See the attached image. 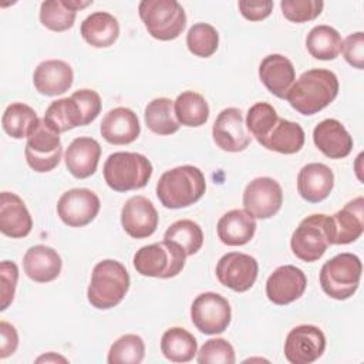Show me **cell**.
<instances>
[{
    "mask_svg": "<svg viewBox=\"0 0 364 364\" xmlns=\"http://www.w3.org/2000/svg\"><path fill=\"white\" fill-rule=\"evenodd\" d=\"M338 94L337 75L324 68L304 71L289 90L286 100L301 115H314L330 105Z\"/></svg>",
    "mask_w": 364,
    "mask_h": 364,
    "instance_id": "6da1fadb",
    "label": "cell"
},
{
    "mask_svg": "<svg viewBox=\"0 0 364 364\" xmlns=\"http://www.w3.org/2000/svg\"><path fill=\"white\" fill-rule=\"evenodd\" d=\"M101 112V98L97 91L82 88L71 97L53 101L44 114L46 124L57 134L91 124Z\"/></svg>",
    "mask_w": 364,
    "mask_h": 364,
    "instance_id": "7a4b0ae2",
    "label": "cell"
},
{
    "mask_svg": "<svg viewBox=\"0 0 364 364\" xmlns=\"http://www.w3.org/2000/svg\"><path fill=\"white\" fill-rule=\"evenodd\" d=\"M206 191L202 171L193 165H182L164 172L156 183V196L168 209H181L198 202Z\"/></svg>",
    "mask_w": 364,
    "mask_h": 364,
    "instance_id": "3957f363",
    "label": "cell"
},
{
    "mask_svg": "<svg viewBox=\"0 0 364 364\" xmlns=\"http://www.w3.org/2000/svg\"><path fill=\"white\" fill-rule=\"evenodd\" d=\"M129 289V274L122 263L112 259L98 262L91 274L87 299L92 307L108 310L119 304Z\"/></svg>",
    "mask_w": 364,
    "mask_h": 364,
    "instance_id": "277c9868",
    "label": "cell"
},
{
    "mask_svg": "<svg viewBox=\"0 0 364 364\" xmlns=\"http://www.w3.org/2000/svg\"><path fill=\"white\" fill-rule=\"evenodd\" d=\"M104 179L115 192L144 188L152 176L151 161L136 152H114L104 164Z\"/></svg>",
    "mask_w": 364,
    "mask_h": 364,
    "instance_id": "5b68a950",
    "label": "cell"
},
{
    "mask_svg": "<svg viewBox=\"0 0 364 364\" xmlns=\"http://www.w3.org/2000/svg\"><path fill=\"white\" fill-rule=\"evenodd\" d=\"M186 260L185 250L175 242L162 240L142 246L134 255L135 270L146 277L171 279L178 276Z\"/></svg>",
    "mask_w": 364,
    "mask_h": 364,
    "instance_id": "8992f818",
    "label": "cell"
},
{
    "mask_svg": "<svg viewBox=\"0 0 364 364\" xmlns=\"http://www.w3.org/2000/svg\"><path fill=\"white\" fill-rule=\"evenodd\" d=\"M363 264L353 253H340L327 260L320 270L323 291L336 300L350 299L358 289Z\"/></svg>",
    "mask_w": 364,
    "mask_h": 364,
    "instance_id": "52a82bcc",
    "label": "cell"
},
{
    "mask_svg": "<svg viewBox=\"0 0 364 364\" xmlns=\"http://www.w3.org/2000/svg\"><path fill=\"white\" fill-rule=\"evenodd\" d=\"M138 11L146 31L161 41L175 40L186 26L185 10L176 0H142Z\"/></svg>",
    "mask_w": 364,
    "mask_h": 364,
    "instance_id": "ba28073f",
    "label": "cell"
},
{
    "mask_svg": "<svg viewBox=\"0 0 364 364\" xmlns=\"http://www.w3.org/2000/svg\"><path fill=\"white\" fill-rule=\"evenodd\" d=\"M331 245L330 216L314 213L304 218L290 239L293 255L307 263L318 260Z\"/></svg>",
    "mask_w": 364,
    "mask_h": 364,
    "instance_id": "9c48e42d",
    "label": "cell"
},
{
    "mask_svg": "<svg viewBox=\"0 0 364 364\" xmlns=\"http://www.w3.org/2000/svg\"><path fill=\"white\" fill-rule=\"evenodd\" d=\"M24 155L33 171L40 173L53 171L63 156L60 134L51 129L44 119H40L27 136Z\"/></svg>",
    "mask_w": 364,
    "mask_h": 364,
    "instance_id": "30bf717a",
    "label": "cell"
},
{
    "mask_svg": "<svg viewBox=\"0 0 364 364\" xmlns=\"http://www.w3.org/2000/svg\"><path fill=\"white\" fill-rule=\"evenodd\" d=\"M232 310L229 301L213 291L200 293L191 306V320L203 334L223 333L230 324Z\"/></svg>",
    "mask_w": 364,
    "mask_h": 364,
    "instance_id": "8fae6325",
    "label": "cell"
},
{
    "mask_svg": "<svg viewBox=\"0 0 364 364\" xmlns=\"http://www.w3.org/2000/svg\"><path fill=\"white\" fill-rule=\"evenodd\" d=\"M283 203V191L277 181L260 176L250 181L243 192L245 210L257 219L274 216Z\"/></svg>",
    "mask_w": 364,
    "mask_h": 364,
    "instance_id": "7c38bea8",
    "label": "cell"
},
{
    "mask_svg": "<svg viewBox=\"0 0 364 364\" xmlns=\"http://www.w3.org/2000/svg\"><path fill=\"white\" fill-rule=\"evenodd\" d=\"M326 350V336L311 324L291 328L284 341V357L291 364H310L318 360Z\"/></svg>",
    "mask_w": 364,
    "mask_h": 364,
    "instance_id": "4fadbf2b",
    "label": "cell"
},
{
    "mask_svg": "<svg viewBox=\"0 0 364 364\" xmlns=\"http://www.w3.org/2000/svg\"><path fill=\"white\" fill-rule=\"evenodd\" d=\"M257 272V260L240 252L223 255L216 264V277L220 284L237 293L247 291L255 284Z\"/></svg>",
    "mask_w": 364,
    "mask_h": 364,
    "instance_id": "5bb4252c",
    "label": "cell"
},
{
    "mask_svg": "<svg viewBox=\"0 0 364 364\" xmlns=\"http://www.w3.org/2000/svg\"><path fill=\"white\" fill-rule=\"evenodd\" d=\"M100 208V198L87 188L65 191L57 202L60 219L71 228H82L91 223L98 215Z\"/></svg>",
    "mask_w": 364,
    "mask_h": 364,
    "instance_id": "9a60e30c",
    "label": "cell"
},
{
    "mask_svg": "<svg viewBox=\"0 0 364 364\" xmlns=\"http://www.w3.org/2000/svg\"><path fill=\"white\" fill-rule=\"evenodd\" d=\"M212 136L218 148L225 152H240L250 144V135L245 129L243 115L239 108L222 109L212 127Z\"/></svg>",
    "mask_w": 364,
    "mask_h": 364,
    "instance_id": "2e32d148",
    "label": "cell"
},
{
    "mask_svg": "<svg viewBox=\"0 0 364 364\" xmlns=\"http://www.w3.org/2000/svg\"><path fill=\"white\" fill-rule=\"evenodd\" d=\"M307 287V277L293 264L277 267L266 282V296L277 306H286L300 299Z\"/></svg>",
    "mask_w": 364,
    "mask_h": 364,
    "instance_id": "e0dca14e",
    "label": "cell"
},
{
    "mask_svg": "<svg viewBox=\"0 0 364 364\" xmlns=\"http://www.w3.org/2000/svg\"><path fill=\"white\" fill-rule=\"evenodd\" d=\"M121 225L131 237L145 239L158 228V212L148 198L135 195L121 209Z\"/></svg>",
    "mask_w": 364,
    "mask_h": 364,
    "instance_id": "ac0fdd59",
    "label": "cell"
},
{
    "mask_svg": "<svg viewBox=\"0 0 364 364\" xmlns=\"http://www.w3.org/2000/svg\"><path fill=\"white\" fill-rule=\"evenodd\" d=\"M331 245H347L357 240L364 230V199L357 196L330 216Z\"/></svg>",
    "mask_w": 364,
    "mask_h": 364,
    "instance_id": "d6986e66",
    "label": "cell"
},
{
    "mask_svg": "<svg viewBox=\"0 0 364 364\" xmlns=\"http://www.w3.org/2000/svg\"><path fill=\"white\" fill-rule=\"evenodd\" d=\"M100 131L107 142L112 145H127L139 136L141 125L132 109L117 107L104 115Z\"/></svg>",
    "mask_w": 364,
    "mask_h": 364,
    "instance_id": "ffe728a7",
    "label": "cell"
},
{
    "mask_svg": "<svg viewBox=\"0 0 364 364\" xmlns=\"http://www.w3.org/2000/svg\"><path fill=\"white\" fill-rule=\"evenodd\" d=\"M73 81V68L63 60H46L36 67L33 74L36 90L47 97L64 94L71 88Z\"/></svg>",
    "mask_w": 364,
    "mask_h": 364,
    "instance_id": "44dd1931",
    "label": "cell"
},
{
    "mask_svg": "<svg viewBox=\"0 0 364 364\" xmlns=\"http://www.w3.org/2000/svg\"><path fill=\"white\" fill-rule=\"evenodd\" d=\"M313 142L320 152L331 159L346 158L353 149V136L344 125L334 118L323 119L316 125Z\"/></svg>",
    "mask_w": 364,
    "mask_h": 364,
    "instance_id": "7402d4cb",
    "label": "cell"
},
{
    "mask_svg": "<svg viewBox=\"0 0 364 364\" xmlns=\"http://www.w3.org/2000/svg\"><path fill=\"white\" fill-rule=\"evenodd\" d=\"M259 78L267 91L283 100L296 80V70L287 57L269 54L259 65Z\"/></svg>",
    "mask_w": 364,
    "mask_h": 364,
    "instance_id": "603a6c76",
    "label": "cell"
},
{
    "mask_svg": "<svg viewBox=\"0 0 364 364\" xmlns=\"http://www.w3.org/2000/svg\"><path fill=\"white\" fill-rule=\"evenodd\" d=\"M101 156L98 141L90 136H78L71 141L64 154L68 172L78 179H85L95 173Z\"/></svg>",
    "mask_w": 364,
    "mask_h": 364,
    "instance_id": "cb8c5ba5",
    "label": "cell"
},
{
    "mask_svg": "<svg viewBox=\"0 0 364 364\" xmlns=\"http://www.w3.org/2000/svg\"><path fill=\"white\" fill-rule=\"evenodd\" d=\"M33 229V219L23 199L13 192L0 195V230L3 235L20 239Z\"/></svg>",
    "mask_w": 364,
    "mask_h": 364,
    "instance_id": "d4e9b609",
    "label": "cell"
},
{
    "mask_svg": "<svg viewBox=\"0 0 364 364\" xmlns=\"http://www.w3.org/2000/svg\"><path fill=\"white\" fill-rule=\"evenodd\" d=\"M334 186L333 171L320 162L304 165L297 175V191L300 196L311 203L324 200Z\"/></svg>",
    "mask_w": 364,
    "mask_h": 364,
    "instance_id": "484cf974",
    "label": "cell"
},
{
    "mask_svg": "<svg viewBox=\"0 0 364 364\" xmlns=\"http://www.w3.org/2000/svg\"><path fill=\"white\" fill-rule=\"evenodd\" d=\"M24 273L37 283H48L61 273L63 262L57 250L46 245L31 246L23 257Z\"/></svg>",
    "mask_w": 364,
    "mask_h": 364,
    "instance_id": "4316f807",
    "label": "cell"
},
{
    "mask_svg": "<svg viewBox=\"0 0 364 364\" xmlns=\"http://www.w3.org/2000/svg\"><path fill=\"white\" fill-rule=\"evenodd\" d=\"M218 236L228 246H243L256 232V220L245 209H232L218 222Z\"/></svg>",
    "mask_w": 364,
    "mask_h": 364,
    "instance_id": "83f0119b",
    "label": "cell"
},
{
    "mask_svg": "<svg viewBox=\"0 0 364 364\" xmlns=\"http://www.w3.org/2000/svg\"><path fill=\"white\" fill-rule=\"evenodd\" d=\"M92 4L78 0H47L40 6V21L51 31H65L74 26L77 11Z\"/></svg>",
    "mask_w": 364,
    "mask_h": 364,
    "instance_id": "f1b7e54d",
    "label": "cell"
},
{
    "mask_svg": "<svg viewBox=\"0 0 364 364\" xmlns=\"http://www.w3.org/2000/svg\"><path fill=\"white\" fill-rule=\"evenodd\" d=\"M82 38L95 48L112 46L119 36L118 20L107 11H95L81 23Z\"/></svg>",
    "mask_w": 364,
    "mask_h": 364,
    "instance_id": "f546056e",
    "label": "cell"
},
{
    "mask_svg": "<svg viewBox=\"0 0 364 364\" xmlns=\"http://www.w3.org/2000/svg\"><path fill=\"white\" fill-rule=\"evenodd\" d=\"M304 131L293 121L279 118L269 135L260 142L269 151L290 155L299 152L304 145Z\"/></svg>",
    "mask_w": 364,
    "mask_h": 364,
    "instance_id": "4dcf8cb0",
    "label": "cell"
},
{
    "mask_svg": "<svg viewBox=\"0 0 364 364\" xmlns=\"http://www.w3.org/2000/svg\"><path fill=\"white\" fill-rule=\"evenodd\" d=\"M161 351L172 363H188L198 353V343L188 330L171 327L162 334Z\"/></svg>",
    "mask_w": 364,
    "mask_h": 364,
    "instance_id": "1f68e13d",
    "label": "cell"
},
{
    "mask_svg": "<svg viewBox=\"0 0 364 364\" xmlns=\"http://www.w3.org/2000/svg\"><path fill=\"white\" fill-rule=\"evenodd\" d=\"M341 36L330 26L313 27L306 37V47L311 57L323 61L334 60L341 51Z\"/></svg>",
    "mask_w": 364,
    "mask_h": 364,
    "instance_id": "d6a6232c",
    "label": "cell"
},
{
    "mask_svg": "<svg viewBox=\"0 0 364 364\" xmlns=\"http://www.w3.org/2000/svg\"><path fill=\"white\" fill-rule=\"evenodd\" d=\"M173 112L181 125L200 127L209 118V105L199 92L183 91L173 101Z\"/></svg>",
    "mask_w": 364,
    "mask_h": 364,
    "instance_id": "836d02e7",
    "label": "cell"
},
{
    "mask_svg": "<svg viewBox=\"0 0 364 364\" xmlns=\"http://www.w3.org/2000/svg\"><path fill=\"white\" fill-rule=\"evenodd\" d=\"M38 121L40 118L31 107L23 102H13L3 112L1 127L11 138L23 139L30 135Z\"/></svg>",
    "mask_w": 364,
    "mask_h": 364,
    "instance_id": "e575fe53",
    "label": "cell"
},
{
    "mask_svg": "<svg viewBox=\"0 0 364 364\" xmlns=\"http://www.w3.org/2000/svg\"><path fill=\"white\" fill-rule=\"evenodd\" d=\"M173 101L161 97L145 107L144 119L149 131L156 135H171L179 129V122L173 115Z\"/></svg>",
    "mask_w": 364,
    "mask_h": 364,
    "instance_id": "d590c367",
    "label": "cell"
},
{
    "mask_svg": "<svg viewBox=\"0 0 364 364\" xmlns=\"http://www.w3.org/2000/svg\"><path fill=\"white\" fill-rule=\"evenodd\" d=\"M164 239L178 243L185 250L186 256H191L200 250L203 245V232L196 222L181 219L166 229Z\"/></svg>",
    "mask_w": 364,
    "mask_h": 364,
    "instance_id": "8d00e7d4",
    "label": "cell"
},
{
    "mask_svg": "<svg viewBox=\"0 0 364 364\" xmlns=\"http://www.w3.org/2000/svg\"><path fill=\"white\" fill-rule=\"evenodd\" d=\"M186 46L193 55L208 58L215 54L219 47V34L213 26L196 23L186 34Z\"/></svg>",
    "mask_w": 364,
    "mask_h": 364,
    "instance_id": "74e56055",
    "label": "cell"
},
{
    "mask_svg": "<svg viewBox=\"0 0 364 364\" xmlns=\"http://www.w3.org/2000/svg\"><path fill=\"white\" fill-rule=\"evenodd\" d=\"M144 355V340L136 334H125L109 347L107 361L109 364H139Z\"/></svg>",
    "mask_w": 364,
    "mask_h": 364,
    "instance_id": "f35d334b",
    "label": "cell"
},
{
    "mask_svg": "<svg viewBox=\"0 0 364 364\" xmlns=\"http://www.w3.org/2000/svg\"><path fill=\"white\" fill-rule=\"evenodd\" d=\"M279 117L276 109L267 102H256L246 115V127L252 136L260 144L276 125Z\"/></svg>",
    "mask_w": 364,
    "mask_h": 364,
    "instance_id": "ab89813d",
    "label": "cell"
},
{
    "mask_svg": "<svg viewBox=\"0 0 364 364\" xmlns=\"http://www.w3.org/2000/svg\"><path fill=\"white\" fill-rule=\"evenodd\" d=\"M321 0H283L280 9L283 16L291 23H307L317 18L323 11Z\"/></svg>",
    "mask_w": 364,
    "mask_h": 364,
    "instance_id": "60d3db41",
    "label": "cell"
},
{
    "mask_svg": "<svg viewBox=\"0 0 364 364\" xmlns=\"http://www.w3.org/2000/svg\"><path fill=\"white\" fill-rule=\"evenodd\" d=\"M235 361V350L225 338L208 340L198 353L199 364H233Z\"/></svg>",
    "mask_w": 364,
    "mask_h": 364,
    "instance_id": "b9f144b4",
    "label": "cell"
},
{
    "mask_svg": "<svg viewBox=\"0 0 364 364\" xmlns=\"http://www.w3.org/2000/svg\"><path fill=\"white\" fill-rule=\"evenodd\" d=\"M0 277H1V303L0 310L4 311L13 301L17 279H18V267L14 262L4 260L0 264Z\"/></svg>",
    "mask_w": 364,
    "mask_h": 364,
    "instance_id": "7bdbcfd3",
    "label": "cell"
},
{
    "mask_svg": "<svg viewBox=\"0 0 364 364\" xmlns=\"http://www.w3.org/2000/svg\"><path fill=\"white\" fill-rule=\"evenodd\" d=\"M341 53L344 60L354 68H364V33L357 31L346 37L341 44Z\"/></svg>",
    "mask_w": 364,
    "mask_h": 364,
    "instance_id": "ee69618b",
    "label": "cell"
},
{
    "mask_svg": "<svg viewBox=\"0 0 364 364\" xmlns=\"http://www.w3.org/2000/svg\"><path fill=\"white\" fill-rule=\"evenodd\" d=\"M240 14L249 21H260L270 16L273 10V1H246L240 0L237 3Z\"/></svg>",
    "mask_w": 364,
    "mask_h": 364,
    "instance_id": "f6af8a7d",
    "label": "cell"
},
{
    "mask_svg": "<svg viewBox=\"0 0 364 364\" xmlns=\"http://www.w3.org/2000/svg\"><path fill=\"white\" fill-rule=\"evenodd\" d=\"M0 336H1L0 358H6L17 350V346H18L17 330L10 323L1 320L0 321Z\"/></svg>",
    "mask_w": 364,
    "mask_h": 364,
    "instance_id": "bcb514c9",
    "label": "cell"
},
{
    "mask_svg": "<svg viewBox=\"0 0 364 364\" xmlns=\"http://www.w3.org/2000/svg\"><path fill=\"white\" fill-rule=\"evenodd\" d=\"M58 360H61V361H67L64 357L54 355L53 353H48L47 355H43V357H38V358H37V361H58Z\"/></svg>",
    "mask_w": 364,
    "mask_h": 364,
    "instance_id": "7dc6e473",
    "label": "cell"
}]
</instances>
